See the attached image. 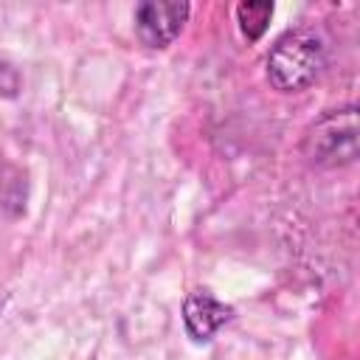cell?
<instances>
[{"label":"cell","instance_id":"1","mask_svg":"<svg viewBox=\"0 0 360 360\" xmlns=\"http://www.w3.org/2000/svg\"><path fill=\"white\" fill-rule=\"evenodd\" d=\"M329 42L315 25H295L284 31L267 51L264 73L278 93L307 90L326 68Z\"/></svg>","mask_w":360,"mask_h":360},{"label":"cell","instance_id":"2","mask_svg":"<svg viewBox=\"0 0 360 360\" xmlns=\"http://www.w3.org/2000/svg\"><path fill=\"white\" fill-rule=\"evenodd\" d=\"M301 152L318 169H338L354 163L360 152L357 104H346L315 118L304 132Z\"/></svg>","mask_w":360,"mask_h":360},{"label":"cell","instance_id":"3","mask_svg":"<svg viewBox=\"0 0 360 360\" xmlns=\"http://www.w3.org/2000/svg\"><path fill=\"white\" fill-rule=\"evenodd\" d=\"M191 6L186 0H143L135 6V34L152 51L169 48L186 28Z\"/></svg>","mask_w":360,"mask_h":360},{"label":"cell","instance_id":"4","mask_svg":"<svg viewBox=\"0 0 360 360\" xmlns=\"http://www.w3.org/2000/svg\"><path fill=\"white\" fill-rule=\"evenodd\" d=\"M236 309L219 301L208 290H194L183 301V326L194 343H208L225 323H231Z\"/></svg>","mask_w":360,"mask_h":360},{"label":"cell","instance_id":"5","mask_svg":"<svg viewBox=\"0 0 360 360\" xmlns=\"http://www.w3.org/2000/svg\"><path fill=\"white\" fill-rule=\"evenodd\" d=\"M273 11H276V6L267 3V0H262V3H248L245 0V3L236 6V22H239V31L245 34L248 42H259L264 37V31L273 20Z\"/></svg>","mask_w":360,"mask_h":360}]
</instances>
